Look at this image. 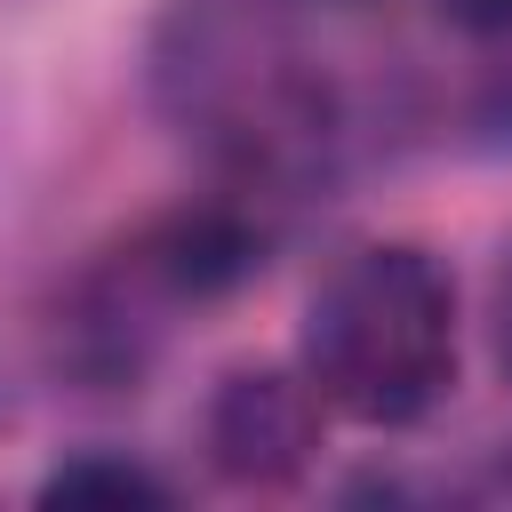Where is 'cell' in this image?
Listing matches in <instances>:
<instances>
[{
    "mask_svg": "<svg viewBox=\"0 0 512 512\" xmlns=\"http://www.w3.org/2000/svg\"><path fill=\"white\" fill-rule=\"evenodd\" d=\"M440 16L472 40H512V0H440Z\"/></svg>",
    "mask_w": 512,
    "mask_h": 512,
    "instance_id": "cell-6",
    "label": "cell"
},
{
    "mask_svg": "<svg viewBox=\"0 0 512 512\" xmlns=\"http://www.w3.org/2000/svg\"><path fill=\"white\" fill-rule=\"evenodd\" d=\"M176 488L152 472V464H136V456H104V448H88V456H72V464H56L48 480H40V504H168Z\"/></svg>",
    "mask_w": 512,
    "mask_h": 512,
    "instance_id": "cell-4",
    "label": "cell"
},
{
    "mask_svg": "<svg viewBox=\"0 0 512 512\" xmlns=\"http://www.w3.org/2000/svg\"><path fill=\"white\" fill-rule=\"evenodd\" d=\"M200 448L240 488H280L320 448V392L304 368H232L200 408Z\"/></svg>",
    "mask_w": 512,
    "mask_h": 512,
    "instance_id": "cell-3",
    "label": "cell"
},
{
    "mask_svg": "<svg viewBox=\"0 0 512 512\" xmlns=\"http://www.w3.org/2000/svg\"><path fill=\"white\" fill-rule=\"evenodd\" d=\"M144 80L208 176L264 208L352 184L424 112L392 0H168Z\"/></svg>",
    "mask_w": 512,
    "mask_h": 512,
    "instance_id": "cell-1",
    "label": "cell"
},
{
    "mask_svg": "<svg viewBox=\"0 0 512 512\" xmlns=\"http://www.w3.org/2000/svg\"><path fill=\"white\" fill-rule=\"evenodd\" d=\"M488 336H496V368L512 384V240L496 256V280H488Z\"/></svg>",
    "mask_w": 512,
    "mask_h": 512,
    "instance_id": "cell-5",
    "label": "cell"
},
{
    "mask_svg": "<svg viewBox=\"0 0 512 512\" xmlns=\"http://www.w3.org/2000/svg\"><path fill=\"white\" fill-rule=\"evenodd\" d=\"M296 368L320 408L400 432L424 424L456 384V280L416 240H368L336 256L304 304Z\"/></svg>",
    "mask_w": 512,
    "mask_h": 512,
    "instance_id": "cell-2",
    "label": "cell"
}]
</instances>
